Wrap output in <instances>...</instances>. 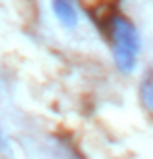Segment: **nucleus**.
Listing matches in <instances>:
<instances>
[{
  "instance_id": "3",
  "label": "nucleus",
  "mask_w": 153,
  "mask_h": 159,
  "mask_svg": "<svg viewBox=\"0 0 153 159\" xmlns=\"http://www.w3.org/2000/svg\"><path fill=\"white\" fill-rule=\"evenodd\" d=\"M141 101L153 113V67L145 73V78L141 82Z\"/></svg>"
},
{
  "instance_id": "2",
  "label": "nucleus",
  "mask_w": 153,
  "mask_h": 159,
  "mask_svg": "<svg viewBox=\"0 0 153 159\" xmlns=\"http://www.w3.org/2000/svg\"><path fill=\"white\" fill-rule=\"evenodd\" d=\"M50 4H53V13H55L57 21L67 27V30H73L78 21H80V13H78V8L73 4V0H50Z\"/></svg>"
},
{
  "instance_id": "1",
  "label": "nucleus",
  "mask_w": 153,
  "mask_h": 159,
  "mask_svg": "<svg viewBox=\"0 0 153 159\" xmlns=\"http://www.w3.org/2000/svg\"><path fill=\"white\" fill-rule=\"evenodd\" d=\"M103 27L111 40V52L118 69L122 73H132L141 55V36L137 25L122 13H109Z\"/></svg>"
}]
</instances>
